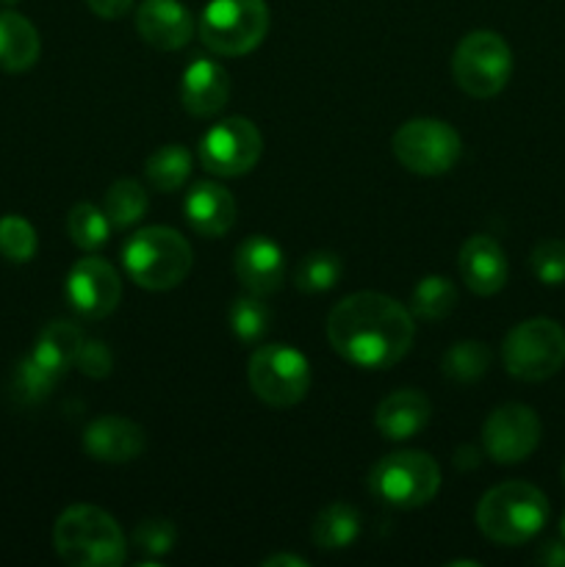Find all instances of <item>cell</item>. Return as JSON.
Here are the masks:
<instances>
[{
	"instance_id": "obj_1",
	"label": "cell",
	"mask_w": 565,
	"mask_h": 567,
	"mask_svg": "<svg viewBox=\"0 0 565 567\" xmlns=\"http://www.w3.org/2000/svg\"><path fill=\"white\" fill-rule=\"evenodd\" d=\"M327 341L347 363L380 371L399 363L415 338L413 316L386 293L360 291L343 297L327 316Z\"/></svg>"
},
{
	"instance_id": "obj_2",
	"label": "cell",
	"mask_w": 565,
	"mask_h": 567,
	"mask_svg": "<svg viewBox=\"0 0 565 567\" xmlns=\"http://www.w3.org/2000/svg\"><path fill=\"white\" fill-rule=\"evenodd\" d=\"M55 554L72 567H120L127 543L120 524L105 509L75 504L53 526Z\"/></svg>"
},
{
	"instance_id": "obj_3",
	"label": "cell",
	"mask_w": 565,
	"mask_h": 567,
	"mask_svg": "<svg viewBox=\"0 0 565 567\" xmlns=\"http://www.w3.org/2000/svg\"><path fill=\"white\" fill-rule=\"evenodd\" d=\"M548 520V498L530 482H504L476 504V526L496 546H524Z\"/></svg>"
},
{
	"instance_id": "obj_4",
	"label": "cell",
	"mask_w": 565,
	"mask_h": 567,
	"mask_svg": "<svg viewBox=\"0 0 565 567\" xmlns=\"http://www.w3.org/2000/svg\"><path fill=\"white\" fill-rule=\"evenodd\" d=\"M127 277L147 291H170L181 286L194 264L192 247L172 227H144L133 233L122 247Z\"/></svg>"
},
{
	"instance_id": "obj_5",
	"label": "cell",
	"mask_w": 565,
	"mask_h": 567,
	"mask_svg": "<svg viewBox=\"0 0 565 567\" xmlns=\"http://www.w3.org/2000/svg\"><path fill=\"white\" fill-rule=\"evenodd\" d=\"M197 31L216 55H247L266 39L269 6L266 0H210Z\"/></svg>"
},
{
	"instance_id": "obj_6",
	"label": "cell",
	"mask_w": 565,
	"mask_h": 567,
	"mask_svg": "<svg viewBox=\"0 0 565 567\" xmlns=\"http://www.w3.org/2000/svg\"><path fill=\"white\" fill-rule=\"evenodd\" d=\"M369 491L399 509L424 507L441 491V468L427 452L386 454L369 474Z\"/></svg>"
},
{
	"instance_id": "obj_7",
	"label": "cell",
	"mask_w": 565,
	"mask_h": 567,
	"mask_svg": "<svg viewBox=\"0 0 565 567\" xmlns=\"http://www.w3.org/2000/svg\"><path fill=\"white\" fill-rule=\"evenodd\" d=\"M504 369L521 382H543L565 363V330L554 319H526L502 343Z\"/></svg>"
},
{
	"instance_id": "obj_8",
	"label": "cell",
	"mask_w": 565,
	"mask_h": 567,
	"mask_svg": "<svg viewBox=\"0 0 565 567\" xmlns=\"http://www.w3.org/2000/svg\"><path fill=\"white\" fill-rule=\"evenodd\" d=\"M510 72H513V53L499 33L471 31L454 48L452 75L469 97H496L507 86Z\"/></svg>"
},
{
	"instance_id": "obj_9",
	"label": "cell",
	"mask_w": 565,
	"mask_h": 567,
	"mask_svg": "<svg viewBox=\"0 0 565 567\" xmlns=\"http://www.w3.org/2000/svg\"><path fill=\"white\" fill-rule=\"evenodd\" d=\"M249 388L269 408H294L308 396L310 363L288 343H269L249 358Z\"/></svg>"
},
{
	"instance_id": "obj_10",
	"label": "cell",
	"mask_w": 565,
	"mask_h": 567,
	"mask_svg": "<svg viewBox=\"0 0 565 567\" xmlns=\"http://www.w3.org/2000/svg\"><path fill=\"white\" fill-rule=\"evenodd\" d=\"M393 155L413 175H446L463 155V138L441 120H410L391 138Z\"/></svg>"
},
{
	"instance_id": "obj_11",
	"label": "cell",
	"mask_w": 565,
	"mask_h": 567,
	"mask_svg": "<svg viewBox=\"0 0 565 567\" xmlns=\"http://www.w3.org/2000/svg\"><path fill=\"white\" fill-rule=\"evenodd\" d=\"M199 164L216 177H238L255 169L264 155V136L247 116H230L210 127L199 142Z\"/></svg>"
},
{
	"instance_id": "obj_12",
	"label": "cell",
	"mask_w": 565,
	"mask_h": 567,
	"mask_svg": "<svg viewBox=\"0 0 565 567\" xmlns=\"http://www.w3.org/2000/svg\"><path fill=\"white\" fill-rule=\"evenodd\" d=\"M541 443V419L526 404H502L482 426L485 454L499 465L524 463Z\"/></svg>"
},
{
	"instance_id": "obj_13",
	"label": "cell",
	"mask_w": 565,
	"mask_h": 567,
	"mask_svg": "<svg viewBox=\"0 0 565 567\" xmlns=\"http://www.w3.org/2000/svg\"><path fill=\"white\" fill-rule=\"evenodd\" d=\"M122 297V280L103 258H81L66 275V299L81 319H105Z\"/></svg>"
},
{
	"instance_id": "obj_14",
	"label": "cell",
	"mask_w": 565,
	"mask_h": 567,
	"mask_svg": "<svg viewBox=\"0 0 565 567\" xmlns=\"http://www.w3.org/2000/svg\"><path fill=\"white\" fill-rule=\"evenodd\" d=\"M233 269L249 293L269 297L280 291L286 280V255L269 236H249L238 244Z\"/></svg>"
},
{
	"instance_id": "obj_15",
	"label": "cell",
	"mask_w": 565,
	"mask_h": 567,
	"mask_svg": "<svg viewBox=\"0 0 565 567\" xmlns=\"http://www.w3.org/2000/svg\"><path fill=\"white\" fill-rule=\"evenodd\" d=\"M136 31L150 48L181 50L192 42L194 20L181 0H142L136 11Z\"/></svg>"
},
{
	"instance_id": "obj_16",
	"label": "cell",
	"mask_w": 565,
	"mask_h": 567,
	"mask_svg": "<svg viewBox=\"0 0 565 567\" xmlns=\"http://www.w3.org/2000/svg\"><path fill=\"white\" fill-rule=\"evenodd\" d=\"M147 446L142 426L122 415L94 419L83 432V449L97 463H131Z\"/></svg>"
},
{
	"instance_id": "obj_17",
	"label": "cell",
	"mask_w": 565,
	"mask_h": 567,
	"mask_svg": "<svg viewBox=\"0 0 565 567\" xmlns=\"http://www.w3.org/2000/svg\"><path fill=\"white\" fill-rule=\"evenodd\" d=\"M458 269L471 293L493 297L507 282V255L491 236H471L460 247Z\"/></svg>"
},
{
	"instance_id": "obj_18",
	"label": "cell",
	"mask_w": 565,
	"mask_h": 567,
	"mask_svg": "<svg viewBox=\"0 0 565 567\" xmlns=\"http://www.w3.org/2000/svg\"><path fill=\"white\" fill-rule=\"evenodd\" d=\"M230 100V75L210 59H194L181 81V103L192 116H214Z\"/></svg>"
},
{
	"instance_id": "obj_19",
	"label": "cell",
	"mask_w": 565,
	"mask_h": 567,
	"mask_svg": "<svg viewBox=\"0 0 565 567\" xmlns=\"http://www.w3.org/2000/svg\"><path fill=\"white\" fill-rule=\"evenodd\" d=\"M186 221L194 233L205 238H219L236 221V199L225 186L214 181L194 183L186 194Z\"/></svg>"
},
{
	"instance_id": "obj_20",
	"label": "cell",
	"mask_w": 565,
	"mask_h": 567,
	"mask_svg": "<svg viewBox=\"0 0 565 567\" xmlns=\"http://www.w3.org/2000/svg\"><path fill=\"white\" fill-rule=\"evenodd\" d=\"M430 399L413 388H402L382 399L374 413V426L388 441H408L430 424Z\"/></svg>"
},
{
	"instance_id": "obj_21",
	"label": "cell",
	"mask_w": 565,
	"mask_h": 567,
	"mask_svg": "<svg viewBox=\"0 0 565 567\" xmlns=\"http://www.w3.org/2000/svg\"><path fill=\"white\" fill-rule=\"evenodd\" d=\"M42 53L39 31L17 11H0V70L25 72Z\"/></svg>"
},
{
	"instance_id": "obj_22",
	"label": "cell",
	"mask_w": 565,
	"mask_h": 567,
	"mask_svg": "<svg viewBox=\"0 0 565 567\" xmlns=\"http://www.w3.org/2000/svg\"><path fill=\"white\" fill-rule=\"evenodd\" d=\"M83 338L86 336H83L81 327L72 324V321L55 319L39 332L37 347H33L31 354L39 360V363H44L48 369H53L55 374L64 377L66 371L75 365L78 349H81Z\"/></svg>"
},
{
	"instance_id": "obj_23",
	"label": "cell",
	"mask_w": 565,
	"mask_h": 567,
	"mask_svg": "<svg viewBox=\"0 0 565 567\" xmlns=\"http://www.w3.org/2000/svg\"><path fill=\"white\" fill-rule=\"evenodd\" d=\"M360 535V515L349 504L336 502L321 509L314 520V543L321 551H343Z\"/></svg>"
},
{
	"instance_id": "obj_24",
	"label": "cell",
	"mask_w": 565,
	"mask_h": 567,
	"mask_svg": "<svg viewBox=\"0 0 565 567\" xmlns=\"http://www.w3.org/2000/svg\"><path fill=\"white\" fill-rule=\"evenodd\" d=\"M144 175L155 192H177L192 175V153L183 144H164L147 158Z\"/></svg>"
},
{
	"instance_id": "obj_25",
	"label": "cell",
	"mask_w": 565,
	"mask_h": 567,
	"mask_svg": "<svg viewBox=\"0 0 565 567\" xmlns=\"http://www.w3.org/2000/svg\"><path fill=\"white\" fill-rule=\"evenodd\" d=\"M410 308L419 319L424 321H441L446 319L449 313L458 305V288L449 277L441 275H427L421 277L419 286L413 288V297H410Z\"/></svg>"
},
{
	"instance_id": "obj_26",
	"label": "cell",
	"mask_w": 565,
	"mask_h": 567,
	"mask_svg": "<svg viewBox=\"0 0 565 567\" xmlns=\"http://www.w3.org/2000/svg\"><path fill=\"white\" fill-rule=\"evenodd\" d=\"M147 192H144L142 183L131 181V177H125V181H116L114 186L105 192V216H109L111 227H116V230H125V227H133L138 219L144 216V210H147Z\"/></svg>"
},
{
	"instance_id": "obj_27",
	"label": "cell",
	"mask_w": 565,
	"mask_h": 567,
	"mask_svg": "<svg viewBox=\"0 0 565 567\" xmlns=\"http://www.w3.org/2000/svg\"><path fill=\"white\" fill-rule=\"evenodd\" d=\"M443 374L452 382H476L491 369V349L480 341H460L443 354Z\"/></svg>"
},
{
	"instance_id": "obj_28",
	"label": "cell",
	"mask_w": 565,
	"mask_h": 567,
	"mask_svg": "<svg viewBox=\"0 0 565 567\" xmlns=\"http://www.w3.org/2000/svg\"><path fill=\"white\" fill-rule=\"evenodd\" d=\"M66 233H70L72 244L81 249H100L111 236V221L105 210H100L92 203H78L75 208L66 214Z\"/></svg>"
},
{
	"instance_id": "obj_29",
	"label": "cell",
	"mask_w": 565,
	"mask_h": 567,
	"mask_svg": "<svg viewBox=\"0 0 565 567\" xmlns=\"http://www.w3.org/2000/svg\"><path fill=\"white\" fill-rule=\"evenodd\" d=\"M341 271H343V264L336 252L316 249V252H310L308 258L299 260L294 282H297L299 291L321 293L336 288V282L341 280Z\"/></svg>"
},
{
	"instance_id": "obj_30",
	"label": "cell",
	"mask_w": 565,
	"mask_h": 567,
	"mask_svg": "<svg viewBox=\"0 0 565 567\" xmlns=\"http://www.w3.org/2000/svg\"><path fill=\"white\" fill-rule=\"evenodd\" d=\"M260 299L264 297L247 293L230 305V332L242 343H258L269 332L271 310Z\"/></svg>"
},
{
	"instance_id": "obj_31",
	"label": "cell",
	"mask_w": 565,
	"mask_h": 567,
	"mask_svg": "<svg viewBox=\"0 0 565 567\" xmlns=\"http://www.w3.org/2000/svg\"><path fill=\"white\" fill-rule=\"evenodd\" d=\"M59 380H64V377L55 374L44 363H39L33 354H28V358L20 360V365L14 371V396L25 404H37L53 393Z\"/></svg>"
},
{
	"instance_id": "obj_32",
	"label": "cell",
	"mask_w": 565,
	"mask_h": 567,
	"mask_svg": "<svg viewBox=\"0 0 565 567\" xmlns=\"http://www.w3.org/2000/svg\"><path fill=\"white\" fill-rule=\"evenodd\" d=\"M37 230L22 216H3L0 219V255L11 264H28L37 255Z\"/></svg>"
},
{
	"instance_id": "obj_33",
	"label": "cell",
	"mask_w": 565,
	"mask_h": 567,
	"mask_svg": "<svg viewBox=\"0 0 565 567\" xmlns=\"http://www.w3.org/2000/svg\"><path fill=\"white\" fill-rule=\"evenodd\" d=\"M177 529L166 518H147L133 529V546L147 557H166L175 548Z\"/></svg>"
},
{
	"instance_id": "obj_34",
	"label": "cell",
	"mask_w": 565,
	"mask_h": 567,
	"mask_svg": "<svg viewBox=\"0 0 565 567\" xmlns=\"http://www.w3.org/2000/svg\"><path fill=\"white\" fill-rule=\"evenodd\" d=\"M530 266L543 286H563L565 282V241L548 238L541 241L530 255Z\"/></svg>"
},
{
	"instance_id": "obj_35",
	"label": "cell",
	"mask_w": 565,
	"mask_h": 567,
	"mask_svg": "<svg viewBox=\"0 0 565 567\" xmlns=\"http://www.w3.org/2000/svg\"><path fill=\"white\" fill-rule=\"evenodd\" d=\"M75 369L81 374L92 377V380H105L114 369V354L105 347L103 341H94V338H83L81 349H78Z\"/></svg>"
},
{
	"instance_id": "obj_36",
	"label": "cell",
	"mask_w": 565,
	"mask_h": 567,
	"mask_svg": "<svg viewBox=\"0 0 565 567\" xmlns=\"http://www.w3.org/2000/svg\"><path fill=\"white\" fill-rule=\"evenodd\" d=\"M86 6L103 20H120L131 11L133 0H86Z\"/></svg>"
},
{
	"instance_id": "obj_37",
	"label": "cell",
	"mask_w": 565,
	"mask_h": 567,
	"mask_svg": "<svg viewBox=\"0 0 565 567\" xmlns=\"http://www.w3.org/2000/svg\"><path fill=\"white\" fill-rule=\"evenodd\" d=\"M535 563L546 567H565V543H543L535 554Z\"/></svg>"
},
{
	"instance_id": "obj_38",
	"label": "cell",
	"mask_w": 565,
	"mask_h": 567,
	"mask_svg": "<svg viewBox=\"0 0 565 567\" xmlns=\"http://www.w3.org/2000/svg\"><path fill=\"white\" fill-rule=\"evenodd\" d=\"M454 465L463 471H471L480 465V452H476L474 446H460L458 452H454Z\"/></svg>"
},
{
	"instance_id": "obj_39",
	"label": "cell",
	"mask_w": 565,
	"mask_h": 567,
	"mask_svg": "<svg viewBox=\"0 0 565 567\" xmlns=\"http://www.w3.org/2000/svg\"><path fill=\"white\" fill-rule=\"evenodd\" d=\"M264 567H308V559L294 557V554H275V557L264 559Z\"/></svg>"
},
{
	"instance_id": "obj_40",
	"label": "cell",
	"mask_w": 565,
	"mask_h": 567,
	"mask_svg": "<svg viewBox=\"0 0 565 567\" xmlns=\"http://www.w3.org/2000/svg\"><path fill=\"white\" fill-rule=\"evenodd\" d=\"M559 532H563V540H565V515H563V524H559Z\"/></svg>"
},
{
	"instance_id": "obj_41",
	"label": "cell",
	"mask_w": 565,
	"mask_h": 567,
	"mask_svg": "<svg viewBox=\"0 0 565 567\" xmlns=\"http://www.w3.org/2000/svg\"><path fill=\"white\" fill-rule=\"evenodd\" d=\"M11 3H17V0H0V6H11Z\"/></svg>"
},
{
	"instance_id": "obj_42",
	"label": "cell",
	"mask_w": 565,
	"mask_h": 567,
	"mask_svg": "<svg viewBox=\"0 0 565 567\" xmlns=\"http://www.w3.org/2000/svg\"><path fill=\"white\" fill-rule=\"evenodd\" d=\"M563 482H565V465H563Z\"/></svg>"
}]
</instances>
